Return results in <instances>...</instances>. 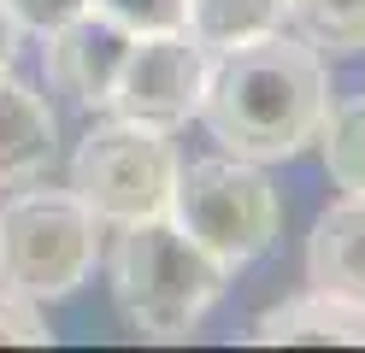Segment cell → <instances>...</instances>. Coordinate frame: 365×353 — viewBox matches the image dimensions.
Masks as SVG:
<instances>
[{"label":"cell","instance_id":"5b68a950","mask_svg":"<svg viewBox=\"0 0 365 353\" xmlns=\"http://www.w3.org/2000/svg\"><path fill=\"white\" fill-rule=\"evenodd\" d=\"M171 183H177V153L165 130L130 124L112 112L106 124H95L77 141L71 159V195L95 212V224H142L171 212Z\"/></svg>","mask_w":365,"mask_h":353},{"label":"cell","instance_id":"9c48e42d","mask_svg":"<svg viewBox=\"0 0 365 353\" xmlns=\"http://www.w3.org/2000/svg\"><path fill=\"white\" fill-rule=\"evenodd\" d=\"M53 106L41 101L30 83H18L12 71H0V188L36 183L53 165Z\"/></svg>","mask_w":365,"mask_h":353},{"label":"cell","instance_id":"4fadbf2b","mask_svg":"<svg viewBox=\"0 0 365 353\" xmlns=\"http://www.w3.org/2000/svg\"><path fill=\"white\" fill-rule=\"evenodd\" d=\"M324 171L336 188H348V195H365V94L354 101H341L336 112H324Z\"/></svg>","mask_w":365,"mask_h":353},{"label":"cell","instance_id":"8fae6325","mask_svg":"<svg viewBox=\"0 0 365 353\" xmlns=\"http://www.w3.org/2000/svg\"><path fill=\"white\" fill-rule=\"evenodd\" d=\"M289 24V0H182V30L207 53L242 47L254 36H271Z\"/></svg>","mask_w":365,"mask_h":353},{"label":"cell","instance_id":"7c38bea8","mask_svg":"<svg viewBox=\"0 0 365 353\" xmlns=\"http://www.w3.org/2000/svg\"><path fill=\"white\" fill-rule=\"evenodd\" d=\"M289 18L312 53H365V0H289Z\"/></svg>","mask_w":365,"mask_h":353},{"label":"cell","instance_id":"e0dca14e","mask_svg":"<svg viewBox=\"0 0 365 353\" xmlns=\"http://www.w3.org/2000/svg\"><path fill=\"white\" fill-rule=\"evenodd\" d=\"M18 41H24V30H18V18L0 6V71H12V59H18Z\"/></svg>","mask_w":365,"mask_h":353},{"label":"cell","instance_id":"30bf717a","mask_svg":"<svg viewBox=\"0 0 365 353\" xmlns=\"http://www.w3.org/2000/svg\"><path fill=\"white\" fill-rule=\"evenodd\" d=\"M247 342H259V347H365V312L312 289V295L265 306L254 329H247Z\"/></svg>","mask_w":365,"mask_h":353},{"label":"cell","instance_id":"2e32d148","mask_svg":"<svg viewBox=\"0 0 365 353\" xmlns=\"http://www.w3.org/2000/svg\"><path fill=\"white\" fill-rule=\"evenodd\" d=\"M12 18H18V30H36V36H48V30H59L65 18H77L88 0H0Z\"/></svg>","mask_w":365,"mask_h":353},{"label":"cell","instance_id":"3957f363","mask_svg":"<svg viewBox=\"0 0 365 353\" xmlns=\"http://www.w3.org/2000/svg\"><path fill=\"white\" fill-rule=\"evenodd\" d=\"M101 224L71 188H24L0 206V282L30 300H59L95 271Z\"/></svg>","mask_w":365,"mask_h":353},{"label":"cell","instance_id":"6da1fadb","mask_svg":"<svg viewBox=\"0 0 365 353\" xmlns=\"http://www.w3.org/2000/svg\"><path fill=\"white\" fill-rule=\"evenodd\" d=\"M324 112H330L324 53H312L301 36L271 30L212 53L195 118L212 130L224 153L265 165L312 148L324 130Z\"/></svg>","mask_w":365,"mask_h":353},{"label":"cell","instance_id":"277c9868","mask_svg":"<svg viewBox=\"0 0 365 353\" xmlns=\"http://www.w3.org/2000/svg\"><path fill=\"white\" fill-rule=\"evenodd\" d=\"M171 218L212 259H224L230 271H242L247 259H259L271 242H277L283 206H277V188L265 183V171L254 159L218 153V159H195L189 171L177 165Z\"/></svg>","mask_w":365,"mask_h":353},{"label":"cell","instance_id":"8992f818","mask_svg":"<svg viewBox=\"0 0 365 353\" xmlns=\"http://www.w3.org/2000/svg\"><path fill=\"white\" fill-rule=\"evenodd\" d=\"M207 65L212 53L200 47L189 30H142L130 36V53L112 83V112L148 130H177L200 112V88H207Z\"/></svg>","mask_w":365,"mask_h":353},{"label":"cell","instance_id":"7a4b0ae2","mask_svg":"<svg viewBox=\"0 0 365 353\" xmlns=\"http://www.w3.org/2000/svg\"><path fill=\"white\" fill-rule=\"evenodd\" d=\"M230 289V265L182 230L171 212L124 224L112 242V300L124 324L148 342H182Z\"/></svg>","mask_w":365,"mask_h":353},{"label":"cell","instance_id":"9a60e30c","mask_svg":"<svg viewBox=\"0 0 365 353\" xmlns=\"http://www.w3.org/2000/svg\"><path fill=\"white\" fill-rule=\"evenodd\" d=\"M0 342H24V347H48L53 342V329L41 324L36 300L18 295V289H6V282H0Z\"/></svg>","mask_w":365,"mask_h":353},{"label":"cell","instance_id":"52a82bcc","mask_svg":"<svg viewBox=\"0 0 365 353\" xmlns=\"http://www.w3.org/2000/svg\"><path fill=\"white\" fill-rule=\"evenodd\" d=\"M124 53H130V30L101 6H83L59 30H48V83L71 94L77 106H106Z\"/></svg>","mask_w":365,"mask_h":353},{"label":"cell","instance_id":"ba28073f","mask_svg":"<svg viewBox=\"0 0 365 353\" xmlns=\"http://www.w3.org/2000/svg\"><path fill=\"white\" fill-rule=\"evenodd\" d=\"M307 282L318 295L365 312V195H348L318 212L307 242Z\"/></svg>","mask_w":365,"mask_h":353},{"label":"cell","instance_id":"5bb4252c","mask_svg":"<svg viewBox=\"0 0 365 353\" xmlns=\"http://www.w3.org/2000/svg\"><path fill=\"white\" fill-rule=\"evenodd\" d=\"M106 18H118L130 36L142 30H182V0H88Z\"/></svg>","mask_w":365,"mask_h":353}]
</instances>
